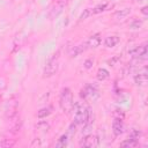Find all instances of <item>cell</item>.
Returning a JSON list of instances; mask_svg holds the SVG:
<instances>
[{"instance_id":"5","label":"cell","mask_w":148,"mask_h":148,"mask_svg":"<svg viewBox=\"0 0 148 148\" xmlns=\"http://www.w3.org/2000/svg\"><path fill=\"white\" fill-rule=\"evenodd\" d=\"M128 53L133 58H136V59H146V56H147V44L143 43L142 45L135 46L134 49L130 50Z\"/></svg>"},{"instance_id":"14","label":"cell","mask_w":148,"mask_h":148,"mask_svg":"<svg viewBox=\"0 0 148 148\" xmlns=\"http://www.w3.org/2000/svg\"><path fill=\"white\" fill-rule=\"evenodd\" d=\"M96 76H97L98 81H104V80H106L109 77V72L106 69H104V68H99L97 74H96Z\"/></svg>"},{"instance_id":"6","label":"cell","mask_w":148,"mask_h":148,"mask_svg":"<svg viewBox=\"0 0 148 148\" xmlns=\"http://www.w3.org/2000/svg\"><path fill=\"white\" fill-rule=\"evenodd\" d=\"M80 147H87V148H92L98 145V138L92 134H87L82 140L80 141Z\"/></svg>"},{"instance_id":"7","label":"cell","mask_w":148,"mask_h":148,"mask_svg":"<svg viewBox=\"0 0 148 148\" xmlns=\"http://www.w3.org/2000/svg\"><path fill=\"white\" fill-rule=\"evenodd\" d=\"M65 3H66L65 0H58V1H56V3L52 6V8H51V10H50V17H51V18L57 17V16L62 12V9H64V7H65Z\"/></svg>"},{"instance_id":"10","label":"cell","mask_w":148,"mask_h":148,"mask_svg":"<svg viewBox=\"0 0 148 148\" xmlns=\"http://www.w3.org/2000/svg\"><path fill=\"white\" fill-rule=\"evenodd\" d=\"M112 132L116 136H119L124 132V123L121 118H114L112 121Z\"/></svg>"},{"instance_id":"1","label":"cell","mask_w":148,"mask_h":148,"mask_svg":"<svg viewBox=\"0 0 148 148\" xmlns=\"http://www.w3.org/2000/svg\"><path fill=\"white\" fill-rule=\"evenodd\" d=\"M59 105L61 110L66 113H69L71 111H73V108H74L73 92L71 91L69 88H64L61 90V94L59 97Z\"/></svg>"},{"instance_id":"16","label":"cell","mask_w":148,"mask_h":148,"mask_svg":"<svg viewBox=\"0 0 148 148\" xmlns=\"http://www.w3.org/2000/svg\"><path fill=\"white\" fill-rule=\"evenodd\" d=\"M67 142H68L67 135H66V134H65V135H61V136L59 138V140L57 141L56 147H65V146H67Z\"/></svg>"},{"instance_id":"19","label":"cell","mask_w":148,"mask_h":148,"mask_svg":"<svg viewBox=\"0 0 148 148\" xmlns=\"http://www.w3.org/2000/svg\"><path fill=\"white\" fill-rule=\"evenodd\" d=\"M91 15V13H90V9L88 8V9H84V12L81 14V16H80V21H82V20H86L88 16H90Z\"/></svg>"},{"instance_id":"13","label":"cell","mask_w":148,"mask_h":148,"mask_svg":"<svg viewBox=\"0 0 148 148\" xmlns=\"http://www.w3.org/2000/svg\"><path fill=\"white\" fill-rule=\"evenodd\" d=\"M136 145H138V139L132 138V136H130L128 139H126V140H124L123 142H120V146H121V147H128V148L135 147Z\"/></svg>"},{"instance_id":"12","label":"cell","mask_w":148,"mask_h":148,"mask_svg":"<svg viewBox=\"0 0 148 148\" xmlns=\"http://www.w3.org/2000/svg\"><path fill=\"white\" fill-rule=\"evenodd\" d=\"M84 50H87V45H86V43L72 47V50L69 51V54H71V57H77V56H79L80 53H82Z\"/></svg>"},{"instance_id":"2","label":"cell","mask_w":148,"mask_h":148,"mask_svg":"<svg viewBox=\"0 0 148 148\" xmlns=\"http://www.w3.org/2000/svg\"><path fill=\"white\" fill-rule=\"evenodd\" d=\"M90 118H91V112L90 109L86 105H81L77 108L75 116H74V124L75 125H81V126H87L90 124Z\"/></svg>"},{"instance_id":"18","label":"cell","mask_w":148,"mask_h":148,"mask_svg":"<svg viewBox=\"0 0 148 148\" xmlns=\"http://www.w3.org/2000/svg\"><path fill=\"white\" fill-rule=\"evenodd\" d=\"M130 12H131V10H130L128 8H125L124 10L117 12V13H116V17H117V18H124L125 16H127V15L130 14Z\"/></svg>"},{"instance_id":"8","label":"cell","mask_w":148,"mask_h":148,"mask_svg":"<svg viewBox=\"0 0 148 148\" xmlns=\"http://www.w3.org/2000/svg\"><path fill=\"white\" fill-rule=\"evenodd\" d=\"M101 43H102L101 34H95L88 38V40L86 42V45H87V49H96L101 45Z\"/></svg>"},{"instance_id":"20","label":"cell","mask_w":148,"mask_h":148,"mask_svg":"<svg viewBox=\"0 0 148 148\" xmlns=\"http://www.w3.org/2000/svg\"><path fill=\"white\" fill-rule=\"evenodd\" d=\"M14 145V141L10 142V141H3V142H0V147H10Z\"/></svg>"},{"instance_id":"17","label":"cell","mask_w":148,"mask_h":148,"mask_svg":"<svg viewBox=\"0 0 148 148\" xmlns=\"http://www.w3.org/2000/svg\"><path fill=\"white\" fill-rule=\"evenodd\" d=\"M106 8H108V5L106 3H103V5H99V6L95 7L92 10H90V13H91V15L92 14H97V13H101V12L106 10Z\"/></svg>"},{"instance_id":"11","label":"cell","mask_w":148,"mask_h":148,"mask_svg":"<svg viewBox=\"0 0 148 148\" xmlns=\"http://www.w3.org/2000/svg\"><path fill=\"white\" fill-rule=\"evenodd\" d=\"M118 43H119V37L116 36V35L108 36V37H105V39H104V46H105V47H113V46H116Z\"/></svg>"},{"instance_id":"21","label":"cell","mask_w":148,"mask_h":148,"mask_svg":"<svg viewBox=\"0 0 148 148\" xmlns=\"http://www.w3.org/2000/svg\"><path fill=\"white\" fill-rule=\"evenodd\" d=\"M92 62H94V61H92L91 59L86 60V62H84V67H86V68H90V67H91V65H92Z\"/></svg>"},{"instance_id":"9","label":"cell","mask_w":148,"mask_h":148,"mask_svg":"<svg viewBox=\"0 0 148 148\" xmlns=\"http://www.w3.org/2000/svg\"><path fill=\"white\" fill-rule=\"evenodd\" d=\"M134 81L138 86H145L147 83V69H146V67H143L141 71H139L134 75Z\"/></svg>"},{"instance_id":"3","label":"cell","mask_w":148,"mask_h":148,"mask_svg":"<svg viewBox=\"0 0 148 148\" xmlns=\"http://www.w3.org/2000/svg\"><path fill=\"white\" fill-rule=\"evenodd\" d=\"M58 67H59V53H54L46 61V64L44 66V71H43L44 77H50V76L54 75L58 71Z\"/></svg>"},{"instance_id":"22","label":"cell","mask_w":148,"mask_h":148,"mask_svg":"<svg viewBox=\"0 0 148 148\" xmlns=\"http://www.w3.org/2000/svg\"><path fill=\"white\" fill-rule=\"evenodd\" d=\"M138 1H139V0H138Z\"/></svg>"},{"instance_id":"4","label":"cell","mask_w":148,"mask_h":148,"mask_svg":"<svg viewBox=\"0 0 148 148\" xmlns=\"http://www.w3.org/2000/svg\"><path fill=\"white\" fill-rule=\"evenodd\" d=\"M98 89L96 86H92V84H88L86 86V88L82 90L81 92V96L84 98V99H90V101H95L97 97H98Z\"/></svg>"},{"instance_id":"15","label":"cell","mask_w":148,"mask_h":148,"mask_svg":"<svg viewBox=\"0 0 148 148\" xmlns=\"http://www.w3.org/2000/svg\"><path fill=\"white\" fill-rule=\"evenodd\" d=\"M50 113H51V108H50V106H47V108H43V109H40V110L37 112V117L42 119V118L47 117Z\"/></svg>"}]
</instances>
